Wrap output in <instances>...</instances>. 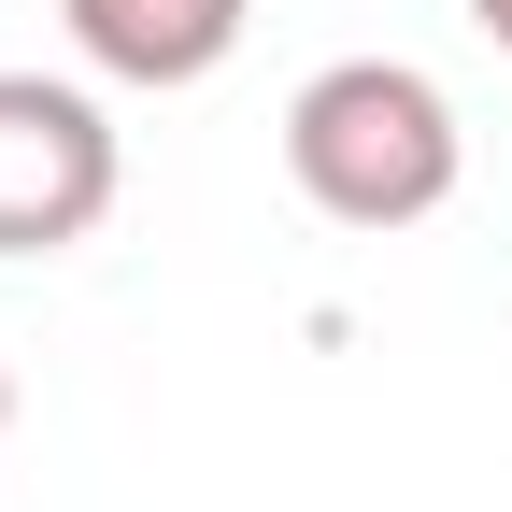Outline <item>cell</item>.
I'll return each mask as SVG.
<instances>
[{
    "label": "cell",
    "mask_w": 512,
    "mask_h": 512,
    "mask_svg": "<svg viewBox=\"0 0 512 512\" xmlns=\"http://www.w3.org/2000/svg\"><path fill=\"white\" fill-rule=\"evenodd\" d=\"M0 441H15V356H0Z\"/></svg>",
    "instance_id": "cell-5"
},
{
    "label": "cell",
    "mask_w": 512,
    "mask_h": 512,
    "mask_svg": "<svg viewBox=\"0 0 512 512\" xmlns=\"http://www.w3.org/2000/svg\"><path fill=\"white\" fill-rule=\"evenodd\" d=\"M470 29H484V43H498V57H512V0H470Z\"/></svg>",
    "instance_id": "cell-4"
},
{
    "label": "cell",
    "mask_w": 512,
    "mask_h": 512,
    "mask_svg": "<svg viewBox=\"0 0 512 512\" xmlns=\"http://www.w3.org/2000/svg\"><path fill=\"white\" fill-rule=\"evenodd\" d=\"M470 171V128L456 100H441V72H413V57H328L299 100H285V185L328 228H427L441 200H456Z\"/></svg>",
    "instance_id": "cell-1"
},
{
    "label": "cell",
    "mask_w": 512,
    "mask_h": 512,
    "mask_svg": "<svg viewBox=\"0 0 512 512\" xmlns=\"http://www.w3.org/2000/svg\"><path fill=\"white\" fill-rule=\"evenodd\" d=\"M57 15H72L86 72H114V86H200V72H228L256 0H57Z\"/></svg>",
    "instance_id": "cell-3"
},
{
    "label": "cell",
    "mask_w": 512,
    "mask_h": 512,
    "mask_svg": "<svg viewBox=\"0 0 512 512\" xmlns=\"http://www.w3.org/2000/svg\"><path fill=\"white\" fill-rule=\"evenodd\" d=\"M114 114L57 72H0V256H72L114 214Z\"/></svg>",
    "instance_id": "cell-2"
}]
</instances>
